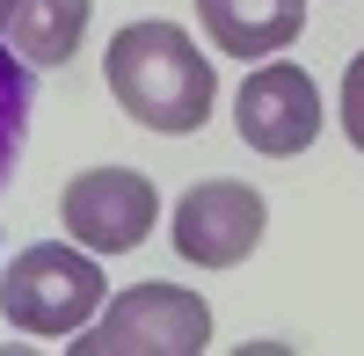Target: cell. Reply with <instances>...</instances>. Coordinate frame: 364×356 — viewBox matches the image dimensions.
Returning <instances> with one entry per match:
<instances>
[{"label":"cell","instance_id":"obj_1","mask_svg":"<svg viewBox=\"0 0 364 356\" xmlns=\"http://www.w3.org/2000/svg\"><path fill=\"white\" fill-rule=\"evenodd\" d=\"M102 80H109V95L132 124L168 131V138H190L211 116V102H219L211 58L175 22H124L102 51Z\"/></svg>","mask_w":364,"mask_h":356},{"label":"cell","instance_id":"obj_2","mask_svg":"<svg viewBox=\"0 0 364 356\" xmlns=\"http://www.w3.org/2000/svg\"><path fill=\"white\" fill-rule=\"evenodd\" d=\"M109 306V277L95 269V255H80L66 240H37L8 262V277H0V313H8V328L22 335H80L87 320Z\"/></svg>","mask_w":364,"mask_h":356},{"label":"cell","instance_id":"obj_3","mask_svg":"<svg viewBox=\"0 0 364 356\" xmlns=\"http://www.w3.org/2000/svg\"><path fill=\"white\" fill-rule=\"evenodd\" d=\"M211 342V306L182 284H132L73 335V356H197Z\"/></svg>","mask_w":364,"mask_h":356},{"label":"cell","instance_id":"obj_4","mask_svg":"<svg viewBox=\"0 0 364 356\" xmlns=\"http://www.w3.org/2000/svg\"><path fill=\"white\" fill-rule=\"evenodd\" d=\"M233 131H240V145H255L269 160L306 153L321 138V87H314V73L291 66V58H262V66L240 80V95H233Z\"/></svg>","mask_w":364,"mask_h":356},{"label":"cell","instance_id":"obj_5","mask_svg":"<svg viewBox=\"0 0 364 356\" xmlns=\"http://www.w3.org/2000/svg\"><path fill=\"white\" fill-rule=\"evenodd\" d=\"M58 218H66V233L87 255H132L161 218V189L139 167H87V174L66 182Z\"/></svg>","mask_w":364,"mask_h":356},{"label":"cell","instance_id":"obj_6","mask_svg":"<svg viewBox=\"0 0 364 356\" xmlns=\"http://www.w3.org/2000/svg\"><path fill=\"white\" fill-rule=\"evenodd\" d=\"M262 226H269V204L233 174H211L175 204V255L197 269H233L262 247Z\"/></svg>","mask_w":364,"mask_h":356},{"label":"cell","instance_id":"obj_7","mask_svg":"<svg viewBox=\"0 0 364 356\" xmlns=\"http://www.w3.org/2000/svg\"><path fill=\"white\" fill-rule=\"evenodd\" d=\"M197 22L219 51H233L248 66V58H277L299 44L306 0H197Z\"/></svg>","mask_w":364,"mask_h":356},{"label":"cell","instance_id":"obj_8","mask_svg":"<svg viewBox=\"0 0 364 356\" xmlns=\"http://www.w3.org/2000/svg\"><path fill=\"white\" fill-rule=\"evenodd\" d=\"M87 15H95V0H15L8 22H0V37H8L29 66H66L87 37Z\"/></svg>","mask_w":364,"mask_h":356},{"label":"cell","instance_id":"obj_9","mask_svg":"<svg viewBox=\"0 0 364 356\" xmlns=\"http://www.w3.org/2000/svg\"><path fill=\"white\" fill-rule=\"evenodd\" d=\"M29 58L0 37V189H8V174L22 160V138H29Z\"/></svg>","mask_w":364,"mask_h":356},{"label":"cell","instance_id":"obj_10","mask_svg":"<svg viewBox=\"0 0 364 356\" xmlns=\"http://www.w3.org/2000/svg\"><path fill=\"white\" fill-rule=\"evenodd\" d=\"M343 131H350V145L364 153V51L350 58V73H343Z\"/></svg>","mask_w":364,"mask_h":356},{"label":"cell","instance_id":"obj_11","mask_svg":"<svg viewBox=\"0 0 364 356\" xmlns=\"http://www.w3.org/2000/svg\"><path fill=\"white\" fill-rule=\"evenodd\" d=\"M8 8H15V0H0V22H8Z\"/></svg>","mask_w":364,"mask_h":356}]
</instances>
